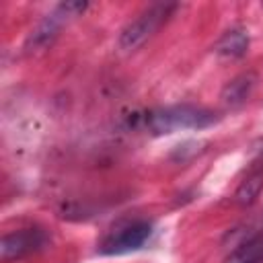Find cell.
Masks as SVG:
<instances>
[{
    "label": "cell",
    "mask_w": 263,
    "mask_h": 263,
    "mask_svg": "<svg viewBox=\"0 0 263 263\" xmlns=\"http://www.w3.org/2000/svg\"><path fill=\"white\" fill-rule=\"evenodd\" d=\"M218 121L216 113L205 109V107H195V105H171V107H160L146 111L138 115L136 123L154 134V136H164L181 129H203L210 127Z\"/></svg>",
    "instance_id": "obj_1"
},
{
    "label": "cell",
    "mask_w": 263,
    "mask_h": 263,
    "mask_svg": "<svg viewBox=\"0 0 263 263\" xmlns=\"http://www.w3.org/2000/svg\"><path fill=\"white\" fill-rule=\"evenodd\" d=\"M152 222L148 220H129L111 228L99 242L101 255H123L142 249L152 236Z\"/></svg>",
    "instance_id": "obj_3"
},
{
    "label": "cell",
    "mask_w": 263,
    "mask_h": 263,
    "mask_svg": "<svg viewBox=\"0 0 263 263\" xmlns=\"http://www.w3.org/2000/svg\"><path fill=\"white\" fill-rule=\"evenodd\" d=\"M261 187H263V148L259 150V154L251 162L247 177L240 181V185L236 189V201L240 205L253 203L257 199V195L261 193Z\"/></svg>",
    "instance_id": "obj_5"
},
{
    "label": "cell",
    "mask_w": 263,
    "mask_h": 263,
    "mask_svg": "<svg viewBox=\"0 0 263 263\" xmlns=\"http://www.w3.org/2000/svg\"><path fill=\"white\" fill-rule=\"evenodd\" d=\"M253 86H255V76L253 74H240V76H236L234 80H230L226 84V88L222 92V99H224L226 105H232V107L240 105L251 95Z\"/></svg>",
    "instance_id": "obj_8"
},
{
    "label": "cell",
    "mask_w": 263,
    "mask_h": 263,
    "mask_svg": "<svg viewBox=\"0 0 263 263\" xmlns=\"http://www.w3.org/2000/svg\"><path fill=\"white\" fill-rule=\"evenodd\" d=\"M224 263H263V230L238 242L226 255Z\"/></svg>",
    "instance_id": "obj_6"
},
{
    "label": "cell",
    "mask_w": 263,
    "mask_h": 263,
    "mask_svg": "<svg viewBox=\"0 0 263 263\" xmlns=\"http://www.w3.org/2000/svg\"><path fill=\"white\" fill-rule=\"evenodd\" d=\"M177 4H152L146 10H142L132 23L125 25V29L119 35V47L125 51H134L140 45H144L160 27L162 23L173 14Z\"/></svg>",
    "instance_id": "obj_2"
},
{
    "label": "cell",
    "mask_w": 263,
    "mask_h": 263,
    "mask_svg": "<svg viewBox=\"0 0 263 263\" xmlns=\"http://www.w3.org/2000/svg\"><path fill=\"white\" fill-rule=\"evenodd\" d=\"M47 245V234L41 228H23L10 232L2 238L0 245V259L2 263H10L14 259H23L31 253L41 251Z\"/></svg>",
    "instance_id": "obj_4"
},
{
    "label": "cell",
    "mask_w": 263,
    "mask_h": 263,
    "mask_svg": "<svg viewBox=\"0 0 263 263\" xmlns=\"http://www.w3.org/2000/svg\"><path fill=\"white\" fill-rule=\"evenodd\" d=\"M249 47V37L240 29H230L226 31L220 41L216 43V53L224 58H240Z\"/></svg>",
    "instance_id": "obj_7"
}]
</instances>
